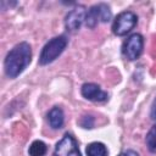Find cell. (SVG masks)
Here are the masks:
<instances>
[{"mask_svg": "<svg viewBox=\"0 0 156 156\" xmlns=\"http://www.w3.org/2000/svg\"><path fill=\"white\" fill-rule=\"evenodd\" d=\"M150 117H151L154 121H156V96H155V99H154V101H152V104H151Z\"/></svg>", "mask_w": 156, "mask_h": 156, "instance_id": "obj_15", "label": "cell"}, {"mask_svg": "<svg viewBox=\"0 0 156 156\" xmlns=\"http://www.w3.org/2000/svg\"><path fill=\"white\" fill-rule=\"evenodd\" d=\"M82 96L93 102H104L108 99V94L95 83H84L80 88Z\"/></svg>", "mask_w": 156, "mask_h": 156, "instance_id": "obj_8", "label": "cell"}, {"mask_svg": "<svg viewBox=\"0 0 156 156\" xmlns=\"http://www.w3.org/2000/svg\"><path fill=\"white\" fill-rule=\"evenodd\" d=\"M144 49V38L139 33L130 34L122 44V54L129 61H135L140 57Z\"/></svg>", "mask_w": 156, "mask_h": 156, "instance_id": "obj_5", "label": "cell"}, {"mask_svg": "<svg viewBox=\"0 0 156 156\" xmlns=\"http://www.w3.org/2000/svg\"><path fill=\"white\" fill-rule=\"evenodd\" d=\"M46 152H48V146L41 140H34L28 149L29 156H45Z\"/></svg>", "mask_w": 156, "mask_h": 156, "instance_id": "obj_11", "label": "cell"}, {"mask_svg": "<svg viewBox=\"0 0 156 156\" xmlns=\"http://www.w3.org/2000/svg\"><path fill=\"white\" fill-rule=\"evenodd\" d=\"M52 156H82L76 138L66 133L55 145Z\"/></svg>", "mask_w": 156, "mask_h": 156, "instance_id": "obj_6", "label": "cell"}, {"mask_svg": "<svg viewBox=\"0 0 156 156\" xmlns=\"http://www.w3.org/2000/svg\"><path fill=\"white\" fill-rule=\"evenodd\" d=\"M48 122L49 126L52 129H60L63 127L65 123V113L63 110L58 106H54L49 112H48Z\"/></svg>", "mask_w": 156, "mask_h": 156, "instance_id": "obj_9", "label": "cell"}, {"mask_svg": "<svg viewBox=\"0 0 156 156\" xmlns=\"http://www.w3.org/2000/svg\"><path fill=\"white\" fill-rule=\"evenodd\" d=\"M138 23V16L133 11H123L118 13L112 23V32L117 37L128 34Z\"/></svg>", "mask_w": 156, "mask_h": 156, "instance_id": "obj_4", "label": "cell"}, {"mask_svg": "<svg viewBox=\"0 0 156 156\" xmlns=\"http://www.w3.org/2000/svg\"><path fill=\"white\" fill-rule=\"evenodd\" d=\"M85 16H87V9L83 5H77L74 9H72L65 20V26L67 28V30L69 32H77L79 30L82 23L85 21Z\"/></svg>", "mask_w": 156, "mask_h": 156, "instance_id": "obj_7", "label": "cell"}, {"mask_svg": "<svg viewBox=\"0 0 156 156\" xmlns=\"http://www.w3.org/2000/svg\"><path fill=\"white\" fill-rule=\"evenodd\" d=\"M32 61V48L27 41L16 44L4 60L5 74L9 78H17Z\"/></svg>", "mask_w": 156, "mask_h": 156, "instance_id": "obj_1", "label": "cell"}, {"mask_svg": "<svg viewBox=\"0 0 156 156\" xmlns=\"http://www.w3.org/2000/svg\"><path fill=\"white\" fill-rule=\"evenodd\" d=\"M85 152H87V156H107L108 154L105 144L100 141H93L88 144Z\"/></svg>", "mask_w": 156, "mask_h": 156, "instance_id": "obj_10", "label": "cell"}, {"mask_svg": "<svg viewBox=\"0 0 156 156\" xmlns=\"http://www.w3.org/2000/svg\"><path fill=\"white\" fill-rule=\"evenodd\" d=\"M112 17L110 6L105 2H100L96 4L94 6H91L88 11H87V16H85V26L90 29H94L99 23H105L108 22Z\"/></svg>", "mask_w": 156, "mask_h": 156, "instance_id": "obj_3", "label": "cell"}, {"mask_svg": "<svg viewBox=\"0 0 156 156\" xmlns=\"http://www.w3.org/2000/svg\"><path fill=\"white\" fill-rule=\"evenodd\" d=\"M145 143H146L147 150L152 154H156V123L149 129L145 136Z\"/></svg>", "mask_w": 156, "mask_h": 156, "instance_id": "obj_12", "label": "cell"}, {"mask_svg": "<svg viewBox=\"0 0 156 156\" xmlns=\"http://www.w3.org/2000/svg\"><path fill=\"white\" fill-rule=\"evenodd\" d=\"M79 124L85 128V129H91L94 127V117L91 115H84L82 118H80V122Z\"/></svg>", "mask_w": 156, "mask_h": 156, "instance_id": "obj_13", "label": "cell"}, {"mask_svg": "<svg viewBox=\"0 0 156 156\" xmlns=\"http://www.w3.org/2000/svg\"><path fill=\"white\" fill-rule=\"evenodd\" d=\"M117 156H139V154H138L136 151L132 150V149H128V150L122 151V152H121V154H118Z\"/></svg>", "mask_w": 156, "mask_h": 156, "instance_id": "obj_14", "label": "cell"}, {"mask_svg": "<svg viewBox=\"0 0 156 156\" xmlns=\"http://www.w3.org/2000/svg\"><path fill=\"white\" fill-rule=\"evenodd\" d=\"M68 44V39L65 35H58L52 39H50L41 49L40 55H39V60L38 63L40 66H45L49 65L51 62H54L66 49Z\"/></svg>", "mask_w": 156, "mask_h": 156, "instance_id": "obj_2", "label": "cell"}]
</instances>
